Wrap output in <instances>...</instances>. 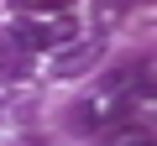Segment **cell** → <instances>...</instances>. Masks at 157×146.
Segmentation results:
<instances>
[{
  "label": "cell",
  "instance_id": "3957f363",
  "mask_svg": "<svg viewBox=\"0 0 157 146\" xmlns=\"http://www.w3.org/2000/svg\"><path fill=\"white\" fill-rule=\"evenodd\" d=\"M115 104H121V99H115ZM115 104H110V99H84V104L73 110V125H78V130H100V125L115 115Z\"/></svg>",
  "mask_w": 157,
  "mask_h": 146
},
{
  "label": "cell",
  "instance_id": "7a4b0ae2",
  "mask_svg": "<svg viewBox=\"0 0 157 146\" xmlns=\"http://www.w3.org/2000/svg\"><path fill=\"white\" fill-rule=\"evenodd\" d=\"M100 57H105V42L100 37H84V42H73V47H58L52 78H78V73H89Z\"/></svg>",
  "mask_w": 157,
  "mask_h": 146
},
{
  "label": "cell",
  "instance_id": "6da1fadb",
  "mask_svg": "<svg viewBox=\"0 0 157 146\" xmlns=\"http://www.w3.org/2000/svg\"><path fill=\"white\" fill-rule=\"evenodd\" d=\"M73 37V21H63V16H52V21H16L11 26V42L21 47V52H37V47H63Z\"/></svg>",
  "mask_w": 157,
  "mask_h": 146
},
{
  "label": "cell",
  "instance_id": "5b68a950",
  "mask_svg": "<svg viewBox=\"0 0 157 146\" xmlns=\"http://www.w3.org/2000/svg\"><path fill=\"white\" fill-rule=\"evenodd\" d=\"M115 146H152V136H141V130H131V136H121Z\"/></svg>",
  "mask_w": 157,
  "mask_h": 146
},
{
  "label": "cell",
  "instance_id": "277c9868",
  "mask_svg": "<svg viewBox=\"0 0 157 146\" xmlns=\"http://www.w3.org/2000/svg\"><path fill=\"white\" fill-rule=\"evenodd\" d=\"M121 11H126V0H94V16H100L105 26H110V21L121 16Z\"/></svg>",
  "mask_w": 157,
  "mask_h": 146
}]
</instances>
